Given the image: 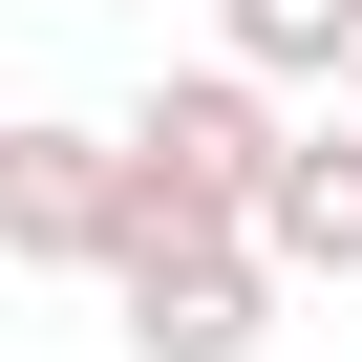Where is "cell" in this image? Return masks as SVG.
<instances>
[{"instance_id":"cell-1","label":"cell","mask_w":362,"mask_h":362,"mask_svg":"<svg viewBox=\"0 0 362 362\" xmlns=\"http://www.w3.org/2000/svg\"><path fill=\"white\" fill-rule=\"evenodd\" d=\"M277 149H298V128H277V86H256L235 43H214V64H170V86L128 107V235H149V214H170V235H256Z\"/></svg>"},{"instance_id":"cell-2","label":"cell","mask_w":362,"mask_h":362,"mask_svg":"<svg viewBox=\"0 0 362 362\" xmlns=\"http://www.w3.org/2000/svg\"><path fill=\"white\" fill-rule=\"evenodd\" d=\"M107 341H128V362H256V341H277V256L149 214V235L107 256Z\"/></svg>"},{"instance_id":"cell-3","label":"cell","mask_w":362,"mask_h":362,"mask_svg":"<svg viewBox=\"0 0 362 362\" xmlns=\"http://www.w3.org/2000/svg\"><path fill=\"white\" fill-rule=\"evenodd\" d=\"M0 256L22 277H107L128 256V128H64V107L0 128Z\"/></svg>"},{"instance_id":"cell-4","label":"cell","mask_w":362,"mask_h":362,"mask_svg":"<svg viewBox=\"0 0 362 362\" xmlns=\"http://www.w3.org/2000/svg\"><path fill=\"white\" fill-rule=\"evenodd\" d=\"M256 256H277V277H362V128H341V107L277 149V192H256Z\"/></svg>"},{"instance_id":"cell-5","label":"cell","mask_w":362,"mask_h":362,"mask_svg":"<svg viewBox=\"0 0 362 362\" xmlns=\"http://www.w3.org/2000/svg\"><path fill=\"white\" fill-rule=\"evenodd\" d=\"M214 43H235L256 86H341V64H362V0H214Z\"/></svg>"},{"instance_id":"cell-6","label":"cell","mask_w":362,"mask_h":362,"mask_svg":"<svg viewBox=\"0 0 362 362\" xmlns=\"http://www.w3.org/2000/svg\"><path fill=\"white\" fill-rule=\"evenodd\" d=\"M341 128H362V64H341Z\"/></svg>"},{"instance_id":"cell-7","label":"cell","mask_w":362,"mask_h":362,"mask_svg":"<svg viewBox=\"0 0 362 362\" xmlns=\"http://www.w3.org/2000/svg\"><path fill=\"white\" fill-rule=\"evenodd\" d=\"M107 22H149V0H107Z\"/></svg>"}]
</instances>
